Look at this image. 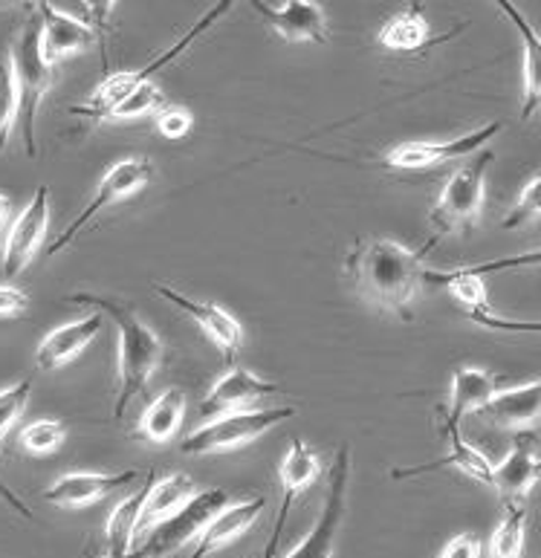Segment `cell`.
I'll use <instances>...</instances> for the list:
<instances>
[{"label":"cell","instance_id":"obj_1","mask_svg":"<svg viewBox=\"0 0 541 558\" xmlns=\"http://www.w3.org/2000/svg\"><path fill=\"white\" fill-rule=\"evenodd\" d=\"M434 243L437 238L420 250H408L392 238H359L348 252L345 272L368 304L408 322L423 283V258L434 250Z\"/></svg>","mask_w":541,"mask_h":558},{"label":"cell","instance_id":"obj_2","mask_svg":"<svg viewBox=\"0 0 541 558\" xmlns=\"http://www.w3.org/2000/svg\"><path fill=\"white\" fill-rule=\"evenodd\" d=\"M70 304H91L99 307L105 316L117 325L119 330V379H117V405H113V420H122L128 405L145 393L151 376L163 365L166 348L154 330H151L131 304L93 295V292H73L68 295Z\"/></svg>","mask_w":541,"mask_h":558},{"label":"cell","instance_id":"obj_3","mask_svg":"<svg viewBox=\"0 0 541 558\" xmlns=\"http://www.w3.org/2000/svg\"><path fill=\"white\" fill-rule=\"evenodd\" d=\"M12 73H15L17 99H21V128H24V148L29 157L38 154L35 145V119H38V108H41L44 96L50 93L52 82H56V68H50L44 61L41 52V17L38 12H29V21L24 24L17 41L12 44Z\"/></svg>","mask_w":541,"mask_h":558},{"label":"cell","instance_id":"obj_4","mask_svg":"<svg viewBox=\"0 0 541 558\" xmlns=\"http://www.w3.org/2000/svg\"><path fill=\"white\" fill-rule=\"evenodd\" d=\"M229 12H232V3H217V7H212L206 15H203L201 21H197V24H194L192 29H189V33H185L183 38L175 44V47H168V50L159 56V59H154L142 70H134V73L105 75L99 87L91 93V99L84 101V105H73V108H70V113H73V117H82V119H93V122H105L110 110L117 108L119 101L128 99V96H131V93L140 87V84L154 82V73H159V70L168 68L171 61L180 59V56H183V52L189 50V47H192V44L197 41L203 33H208V29H212V26H215L220 17L229 15Z\"/></svg>","mask_w":541,"mask_h":558},{"label":"cell","instance_id":"obj_5","mask_svg":"<svg viewBox=\"0 0 541 558\" xmlns=\"http://www.w3.org/2000/svg\"><path fill=\"white\" fill-rule=\"evenodd\" d=\"M495 154L481 150L472 162L458 168L455 174L446 180L441 197L434 201L429 211V223L441 238V234H469L481 220L483 211V192H486V171H490Z\"/></svg>","mask_w":541,"mask_h":558},{"label":"cell","instance_id":"obj_6","mask_svg":"<svg viewBox=\"0 0 541 558\" xmlns=\"http://www.w3.org/2000/svg\"><path fill=\"white\" fill-rule=\"evenodd\" d=\"M296 417L292 405H281V409H250L235 411V414H220L203 423L201 428H194L183 442L180 451L183 454H217V451H232L241 446L255 442L264 432H269L273 425L284 423V420Z\"/></svg>","mask_w":541,"mask_h":558},{"label":"cell","instance_id":"obj_7","mask_svg":"<svg viewBox=\"0 0 541 558\" xmlns=\"http://www.w3.org/2000/svg\"><path fill=\"white\" fill-rule=\"evenodd\" d=\"M229 507V492L226 489H203L197 492L180 512L166 518L163 524L151 526L142 535V542L134 544L131 556L136 558H163L168 553L183 550L185 544L197 542V535L208 526V521Z\"/></svg>","mask_w":541,"mask_h":558},{"label":"cell","instance_id":"obj_8","mask_svg":"<svg viewBox=\"0 0 541 558\" xmlns=\"http://www.w3.org/2000/svg\"><path fill=\"white\" fill-rule=\"evenodd\" d=\"M154 180V162L148 157H128L119 159L113 166L105 171V177L96 185V192H93V201L84 206V211L75 217L73 223L64 229V232L56 238V241L47 246V258H56L59 252H64L70 243L82 234V229L91 223L93 217L99 215V211L110 209V206H117V203L128 201V197H134L140 194L145 185Z\"/></svg>","mask_w":541,"mask_h":558},{"label":"cell","instance_id":"obj_9","mask_svg":"<svg viewBox=\"0 0 541 558\" xmlns=\"http://www.w3.org/2000/svg\"><path fill=\"white\" fill-rule=\"evenodd\" d=\"M348 484H350V446H341L336 451L334 466H330V484H327V498L322 518L310 535L299 547H292L284 558H334L336 542H339L341 518L348 507Z\"/></svg>","mask_w":541,"mask_h":558},{"label":"cell","instance_id":"obj_10","mask_svg":"<svg viewBox=\"0 0 541 558\" xmlns=\"http://www.w3.org/2000/svg\"><path fill=\"white\" fill-rule=\"evenodd\" d=\"M50 229V185H38L33 201L26 203V209L15 217V223L9 229L7 243H3V272L7 278L21 276L35 260L41 250L44 238Z\"/></svg>","mask_w":541,"mask_h":558},{"label":"cell","instance_id":"obj_11","mask_svg":"<svg viewBox=\"0 0 541 558\" xmlns=\"http://www.w3.org/2000/svg\"><path fill=\"white\" fill-rule=\"evenodd\" d=\"M495 134H501V122H490V125L478 128L472 134L458 136V140L402 142V145L385 154L383 166L397 168V171H425V168L443 166V162H452V159L469 157L478 148H483Z\"/></svg>","mask_w":541,"mask_h":558},{"label":"cell","instance_id":"obj_12","mask_svg":"<svg viewBox=\"0 0 541 558\" xmlns=\"http://www.w3.org/2000/svg\"><path fill=\"white\" fill-rule=\"evenodd\" d=\"M318 477V458L316 451L310 449L308 442L296 437L292 446L284 454L281 466H278V481H281V507H278V518H275L273 535H269L267 547H264V558H275V550L281 544L284 526H287V518H290L292 504L299 500V495L308 489L313 481Z\"/></svg>","mask_w":541,"mask_h":558},{"label":"cell","instance_id":"obj_13","mask_svg":"<svg viewBox=\"0 0 541 558\" xmlns=\"http://www.w3.org/2000/svg\"><path fill=\"white\" fill-rule=\"evenodd\" d=\"M541 477L539 440L533 432H516L513 449L498 466H492V489L498 492L504 504H516L530 495Z\"/></svg>","mask_w":541,"mask_h":558},{"label":"cell","instance_id":"obj_14","mask_svg":"<svg viewBox=\"0 0 541 558\" xmlns=\"http://www.w3.org/2000/svg\"><path fill=\"white\" fill-rule=\"evenodd\" d=\"M154 292L163 295L168 304H175L177 310H183L185 316H192L194 322L203 327V333H206L217 348H220V353H224L229 362L238 356V350H241L243 344V330L241 325H238V318L229 316L224 307H217L215 301L189 299L185 292L175 290V287H166V283H157Z\"/></svg>","mask_w":541,"mask_h":558},{"label":"cell","instance_id":"obj_15","mask_svg":"<svg viewBox=\"0 0 541 558\" xmlns=\"http://www.w3.org/2000/svg\"><path fill=\"white\" fill-rule=\"evenodd\" d=\"M281 391L278 383H267L261 379L259 374L252 371H243V367H232L229 374H224L217 379L208 393L201 402L203 417H220V414H235V411H250L252 405L269 393Z\"/></svg>","mask_w":541,"mask_h":558},{"label":"cell","instance_id":"obj_16","mask_svg":"<svg viewBox=\"0 0 541 558\" xmlns=\"http://www.w3.org/2000/svg\"><path fill=\"white\" fill-rule=\"evenodd\" d=\"M140 477L136 469H125V472H113V475H101V472H68L59 481H52V486L44 492V500L52 507L61 509H82L93 507L96 500L117 489H125Z\"/></svg>","mask_w":541,"mask_h":558},{"label":"cell","instance_id":"obj_17","mask_svg":"<svg viewBox=\"0 0 541 558\" xmlns=\"http://www.w3.org/2000/svg\"><path fill=\"white\" fill-rule=\"evenodd\" d=\"M35 12L41 17V52L50 68H56L59 61L70 59L75 52L87 50L96 38L91 24H84L82 17L70 15L64 9L38 3Z\"/></svg>","mask_w":541,"mask_h":558},{"label":"cell","instance_id":"obj_18","mask_svg":"<svg viewBox=\"0 0 541 558\" xmlns=\"http://www.w3.org/2000/svg\"><path fill=\"white\" fill-rule=\"evenodd\" d=\"M252 9L259 12L275 33L281 35L284 41L290 44H327L330 33H327V15L325 9L310 0H290L278 9H269L267 3H252Z\"/></svg>","mask_w":541,"mask_h":558},{"label":"cell","instance_id":"obj_19","mask_svg":"<svg viewBox=\"0 0 541 558\" xmlns=\"http://www.w3.org/2000/svg\"><path fill=\"white\" fill-rule=\"evenodd\" d=\"M478 417L504 432H533L541 423V379L495 393Z\"/></svg>","mask_w":541,"mask_h":558},{"label":"cell","instance_id":"obj_20","mask_svg":"<svg viewBox=\"0 0 541 558\" xmlns=\"http://www.w3.org/2000/svg\"><path fill=\"white\" fill-rule=\"evenodd\" d=\"M101 325H105V316L91 313V316L79 318V322H70V325L50 330L41 339L38 350H35V367L44 371V374H52V371H59L68 362H73L99 336Z\"/></svg>","mask_w":541,"mask_h":558},{"label":"cell","instance_id":"obj_21","mask_svg":"<svg viewBox=\"0 0 541 558\" xmlns=\"http://www.w3.org/2000/svg\"><path fill=\"white\" fill-rule=\"evenodd\" d=\"M264 507H267L264 495H252V498L238 500V504H229L226 509H220V512L208 521L206 530L197 535V542H194L192 556L189 558H206L208 553H217L220 547H226V544H232L235 538H241V535L255 524V518L264 512Z\"/></svg>","mask_w":541,"mask_h":558},{"label":"cell","instance_id":"obj_22","mask_svg":"<svg viewBox=\"0 0 541 558\" xmlns=\"http://www.w3.org/2000/svg\"><path fill=\"white\" fill-rule=\"evenodd\" d=\"M443 432L449 437V454H443V458L432 460V463H423V466H411V469H394L392 477L402 481V477H417L425 475V472H437V469H460L464 475H469L478 484H492V463L483 458L481 451L472 449L467 440H464V434H460V425L455 423H443Z\"/></svg>","mask_w":541,"mask_h":558},{"label":"cell","instance_id":"obj_23","mask_svg":"<svg viewBox=\"0 0 541 558\" xmlns=\"http://www.w3.org/2000/svg\"><path fill=\"white\" fill-rule=\"evenodd\" d=\"M495 393H498V379H495V374L469 365L455 367V376H452V402L449 409L441 411L443 423L460 425V420L467 417V414H478Z\"/></svg>","mask_w":541,"mask_h":558},{"label":"cell","instance_id":"obj_24","mask_svg":"<svg viewBox=\"0 0 541 558\" xmlns=\"http://www.w3.org/2000/svg\"><path fill=\"white\" fill-rule=\"evenodd\" d=\"M197 492H201L197 489V484H194L189 475H183V472H175V475H166L163 481H154L148 498H145V504H142L136 535H145L151 526L163 524L166 518L180 512V509H183L185 504L197 495Z\"/></svg>","mask_w":541,"mask_h":558},{"label":"cell","instance_id":"obj_25","mask_svg":"<svg viewBox=\"0 0 541 558\" xmlns=\"http://www.w3.org/2000/svg\"><path fill=\"white\" fill-rule=\"evenodd\" d=\"M452 35H443V38H432L429 35V24H425L423 15V3H411V7L400 9L397 15L388 17L385 26L376 35L380 47L392 52H420L425 47H434V44L449 41Z\"/></svg>","mask_w":541,"mask_h":558},{"label":"cell","instance_id":"obj_26","mask_svg":"<svg viewBox=\"0 0 541 558\" xmlns=\"http://www.w3.org/2000/svg\"><path fill=\"white\" fill-rule=\"evenodd\" d=\"M185 417V393L180 388H168L148 402V409L140 417L134 437L151 446H166L177 437Z\"/></svg>","mask_w":541,"mask_h":558},{"label":"cell","instance_id":"obj_27","mask_svg":"<svg viewBox=\"0 0 541 558\" xmlns=\"http://www.w3.org/2000/svg\"><path fill=\"white\" fill-rule=\"evenodd\" d=\"M498 9L516 24L521 44H525V105H521V119L530 122L541 110V35L536 33L530 21L513 3L501 0Z\"/></svg>","mask_w":541,"mask_h":558},{"label":"cell","instance_id":"obj_28","mask_svg":"<svg viewBox=\"0 0 541 558\" xmlns=\"http://www.w3.org/2000/svg\"><path fill=\"white\" fill-rule=\"evenodd\" d=\"M151 486H154V472H148V481L136 495L125 498L119 504L110 518L105 521V542H108V553L105 556H91V558H128L134 550L136 542V524H140L142 504L148 498Z\"/></svg>","mask_w":541,"mask_h":558},{"label":"cell","instance_id":"obj_29","mask_svg":"<svg viewBox=\"0 0 541 558\" xmlns=\"http://www.w3.org/2000/svg\"><path fill=\"white\" fill-rule=\"evenodd\" d=\"M29 393H33V379L26 376V379H21V383L9 385V388H3L0 391V440L7 437L9 428L17 423V417L26 411V402H29ZM0 500H7L9 507L15 509L17 515L26 518V521H33V509L26 507L24 500L17 498L15 492L9 489L3 481H0Z\"/></svg>","mask_w":541,"mask_h":558},{"label":"cell","instance_id":"obj_30","mask_svg":"<svg viewBox=\"0 0 541 558\" xmlns=\"http://www.w3.org/2000/svg\"><path fill=\"white\" fill-rule=\"evenodd\" d=\"M525 530H527V509L525 500L507 504V512L495 526L490 538V550L486 558H521L525 553Z\"/></svg>","mask_w":541,"mask_h":558},{"label":"cell","instance_id":"obj_31","mask_svg":"<svg viewBox=\"0 0 541 558\" xmlns=\"http://www.w3.org/2000/svg\"><path fill=\"white\" fill-rule=\"evenodd\" d=\"M64 440H68V425L61 420H35L17 434L21 449L29 454H52L64 446Z\"/></svg>","mask_w":541,"mask_h":558},{"label":"cell","instance_id":"obj_32","mask_svg":"<svg viewBox=\"0 0 541 558\" xmlns=\"http://www.w3.org/2000/svg\"><path fill=\"white\" fill-rule=\"evenodd\" d=\"M163 108H168L163 90H159L154 82H145L140 84L128 99L119 101L117 108L108 113V119H113V122H117V119H142L151 117V113H159ZM108 119H105V122H108Z\"/></svg>","mask_w":541,"mask_h":558},{"label":"cell","instance_id":"obj_33","mask_svg":"<svg viewBox=\"0 0 541 558\" xmlns=\"http://www.w3.org/2000/svg\"><path fill=\"white\" fill-rule=\"evenodd\" d=\"M17 119H21V99H17L15 73L9 61L0 59V150L9 145Z\"/></svg>","mask_w":541,"mask_h":558},{"label":"cell","instance_id":"obj_34","mask_svg":"<svg viewBox=\"0 0 541 558\" xmlns=\"http://www.w3.org/2000/svg\"><path fill=\"white\" fill-rule=\"evenodd\" d=\"M541 220V174L533 177L530 183L525 185V192L518 197V203L509 209V215L501 220V226L507 232H516V229H525V226H533Z\"/></svg>","mask_w":541,"mask_h":558},{"label":"cell","instance_id":"obj_35","mask_svg":"<svg viewBox=\"0 0 541 558\" xmlns=\"http://www.w3.org/2000/svg\"><path fill=\"white\" fill-rule=\"evenodd\" d=\"M157 131L163 136H166V140H183L185 134H189V131H192V125H194V119H192V113H189V110L185 108H177V105H168V108H163L157 113Z\"/></svg>","mask_w":541,"mask_h":558},{"label":"cell","instance_id":"obj_36","mask_svg":"<svg viewBox=\"0 0 541 558\" xmlns=\"http://www.w3.org/2000/svg\"><path fill=\"white\" fill-rule=\"evenodd\" d=\"M472 322L490 330H507V333H541V322H509V318H498L492 313H472Z\"/></svg>","mask_w":541,"mask_h":558},{"label":"cell","instance_id":"obj_37","mask_svg":"<svg viewBox=\"0 0 541 558\" xmlns=\"http://www.w3.org/2000/svg\"><path fill=\"white\" fill-rule=\"evenodd\" d=\"M29 310V295L17 287H0V318H17Z\"/></svg>","mask_w":541,"mask_h":558},{"label":"cell","instance_id":"obj_38","mask_svg":"<svg viewBox=\"0 0 541 558\" xmlns=\"http://www.w3.org/2000/svg\"><path fill=\"white\" fill-rule=\"evenodd\" d=\"M437 558H481V542L474 535H455Z\"/></svg>","mask_w":541,"mask_h":558},{"label":"cell","instance_id":"obj_39","mask_svg":"<svg viewBox=\"0 0 541 558\" xmlns=\"http://www.w3.org/2000/svg\"><path fill=\"white\" fill-rule=\"evenodd\" d=\"M9 215H12V201H9L7 194H0V229L9 220Z\"/></svg>","mask_w":541,"mask_h":558},{"label":"cell","instance_id":"obj_40","mask_svg":"<svg viewBox=\"0 0 541 558\" xmlns=\"http://www.w3.org/2000/svg\"><path fill=\"white\" fill-rule=\"evenodd\" d=\"M128 558H136V556H128Z\"/></svg>","mask_w":541,"mask_h":558}]
</instances>
